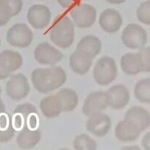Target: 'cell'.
<instances>
[{
  "label": "cell",
  "mask_w": 150,
  "mask_h": 150,
  "mask_svg": "<svg viewBox=\"0 0 150 150\" xmlns=\"http://www.w3.org/2000/svg\"><path fill=\"white\" fill-rule=\"evenodd\" d=\"M8 8L11 17H15L21 12L23 7L22 0H2Z\"/></svg>",
  "instance_id": "29"
},
{
  "label": "cell",
  "mask_w": 150,
  "mask_h": 150,
  "mask_svg": "<svg viewBox=\"0 0 150 150\" xmlns=\"http://www.w3.org/2000/svg\"><path fill=\"white\" fill-rule=\"evenodd\" d=\"M1 94H2V88L0 87V97H1Z\"/></svg>",
  "instance_id": "36"
},
{
  "label": "cell",
  "mask_w": 150,
  "mask_h": 150,
  "mask_svg": "<svg viewBox=\"0 0 150 150\" xmlns=\"http://www.w3.org/2000/svg\"><path fill=\"white\" fill-rule=\"evenodd\" d=\"M109 106L121 110L128 105L130 100L129 91L125 85L117 84L110 87L106 92Z\"/></svg>",
  "instance_id": "11"
},
{
  "label": "cell",
  "mask_w": 150,
  "mask_h": 150,
  "mask_svg": "<svg viewBox=\"0 0 150 150\" xmlns=\"http://www.w3.org/2000/svg\"><path fill=\"white\" fill-rule=\"evenodd\" d=\"M111 126L112 121L110 118L102 112L89 116L86 123L87 131L97 137L105 136Z\"/></svg>",
  "instance_id": "13"
},
{
  "label": "cell",
  "mask_w": 150,
  "mask_h": 150,
  "mask_svg": "<svg viewBox=\"0 0 150 150\" xmlns=\"http://www.w3.org/2000/svg\"><path fill=\"white\" fill-rule=\"evenodd\" d=\"M5 111V106L2 100L1 99V97H0V111Z\"/></svg>",
  "instance_id": "35"
},
{
  "label": "cell",
  "mask_w": 150,
  "mask_h": 150,
  "mask_svg": "<svg viewBox=\"0 0 150 150\" xmlns=\"http://www.w3.org/2000/svg\"><path fill=\"white\" fill-rule=\"evenodd\" d=\"M141 133V131L139 128L124 119L120 121L115 128V138L122 142L135 141L139 138Z\"/></svg>",
  "instance_id": "16"
},
{
  "label": "cell",
  "mask_w": 150,
  "mask_h": 150,
  "mask_svg": "<svg viewBox=\"0 0 150 150\" xmlns=\"http://www.w3.org/2000/svg\"><path fill=\"white\" fill-rule=\"evenodd\" d=\"M38 1H45V0H38Z\"/></svg>",
  "instance_id": "38"
},
{
  "label": "cell",
  "mask_w": 150,
  "mask_h": 150,
  "mask_svg": "<svg viewBox=\"0 0 150 150\" xmlns=\"http://www.w3.org/2000/svg\"><path fill=\"white\" fill-rule=\"evenodd\" d=\"M76 49L94 59L101 50V42L98 37L93 35H87L80 39Z\"/></svg>",
  "instance_id": "18"
},
{
  "label": "cell",
  "mask_w": 150,
  "mask_h": 150,
  "mask_svg": "<svg viewBox=\"0 0 150 150\" xmlns=\"http://www.w3.org/2000/svg\"><path fill=\"white\" fill-rule=\"evenodd\" d=\"M11 71L6 68L2 60L0 59V80L6 79L11 75Z\"/></svg>",
  "instance_id": "32"
},
{
  "label": "cell",
  "mask_w": 150,
  "mask_h": 150,
  "mask_svg": "<svg viewBox=\"0 0 150 150\" xmlns=\"http://www.w3.org/2000/svg\"><path fill=\"white\" fill-rule=\"evenodd\" d=\"M93 58L76 49L70 57V66L76 74L84 75L93 65Z\"/></svg>",
  "instance_id": "17"
},
{
  "label": "cell",
  "mask_w": 150,
  "mask_h": 150,
  "mask_svg": "<svg viewBox=\"0 0 150 150\" xmlns=\"http://www.w3.org/2000/svg\"><path fill=\"white\" fill-rule=\"evenodd\" d=\"M0 46H1V38H0Z\"/></svg>",
  "instance_id": "37"
},
{
  "label": "cell",
  "mask_w": 150,
  "mask_h": 150,
  "mask_svg": "<svg viewBox=\"0 0 150 150\" xmlns=\"http://www.w3.org/2000/svg\"><path fill=\"white\" fill-rule=\"evenodd\" d=\"M27 19L35 29L42 30L48 26L51 20V12L45 5H34L28 10Z\"/></svg>",
  "instance_id": "10"
},
{
  "label": "cell",
  "mask_w": 150,
  "mask_h": 150,
  "mask_svg": "<svg viewBox=\"0 0 150 150\" xmlns=\"http://www.w3.org/2000/svg\"><path fill=\"white\" fill-rule=\"evenodd\" d=\"M73 148L76 150H95L97 149V144L89 135L81 134L75 138Z\"/></svg>",
  "instance_id": "26"
},
{
  "label": "cell",
  "mask_w": 150,
  "mask_h": 150,
  "mask_svg": "<svg viewBox=\"0 0 150 150\" xmlns=\"http://www.w3.org/2000/svg\"><path fill=\"white\" fill-rule=\"evenodd\" d=\"M30 91L29 83L22 74L11 75L6 84V92L11 99L21 100L29 95Z\"/></svg>",
  "instance_id": "8"
},
{
  "label": "cell",
  "mask_w": 150,
  "mask_h": 150,
  "mask_svg": "<svg viewBox=\"0 0 150 150\" xmlns=\"http://www.w3.org/2000/svg\"><path fill=\"white\" fill-rule=\"evenodd\" d=\"M36 60L42 65H55L64 57V54L59 50L48 42L39 44L34 51Z\"/></svg>",
  "instance_id": "9"
},
{
  "label": "cell",
  "mask_w": 150,
  "mask_h": 150,
  "mask_svg": "<svg viewBox=\"0 0 150 150\" xmlns=\"http://www.w3.org/2000/svg\"><path fill=\"white\" fill-rule=\"evenodd\" d=\"M0 59L2 60L6 68L11 73L19 69L23 64V58L19 53L16 51L5 50L0 54Z\"/></svg>",
  "instance_id": "24"
},
{
  "label": "cell",
  "mask_w": 150,
  "mask_h": 150,
  "mask_svg": "<svg viewBox=\"0 0 150 150\" xmlns=\"http://www.w3.org/2000/svg\"><path fill=\"white\" fill-rule=\"evenodd\" d=\"M11 14L8 11L6 5L2 0H0V26H3L9 22L11 18Z\"/></svg>",
  "instance_id": "30"
},
{
  "label": "cell",
  "mask_w": 150,
  "mask_h": 150,
  "mask_svg": "<svg viewBox=\"0 0 150 150\" xmlns=\"http://www.w3.org/2000/svg\"><path fill=\"white\" fill-rule=\"evenodd\" d=\"M137 18L145 25H150V0L142 2L137 10Z\"/></svg>",
  "instance_id": "28"
},
{
  "label": "cell",
  "mask_w": 150,
  "mask_h": 150,
  "mask_svg": "<svg viewBox=\"0 0 150 150\" xmlns=\"http://www.w3.org/2000/svg\"><path fill=\"white\" fill-rule=\"evenodd\" d=\"M143 148L146 150H150V132L146 134L141 141Z\"/></svg>",
  "instance_id": "33"
},
{
  "label": "cell",
  "mask_w": 150,
  "mask_h": 150,
  "mask_svg": "<svg viewBox=\"0 0 150 150\" xmlns=\"http://www.w3.org/2000/svg\"><path fill=\"white\" fill-rule=\"evenodd\" d=\"M123 24L121 14L112 8H107L99 17V25L101 29L108 34H115L119 31Z\"/></svg>",
  "instance_id": "14"
},
{
  "label": "cell",
  "mask_w": 150,
  "mask_h": 150,
  "mask_svg": "<svg viewBox=\"0 0 150 150\" xmlns=\"http://www.w3.org/2000/svg\"><path fill=\"white\" fill-rule=\"evenodd\" d=\"M108 106L106 92L95 91L86 98L82 107L83 113L87 117L101 112Z\"/></svg>",
  "instance_id": "12"
},
{
  "label": "cell",
  "mask_w": 150,
  "mask_h": 150,
  "mask_svg": "<svg viewBox=\"0 0 150 150\" xmlns=\"http://www.w3.org/2000/svg\"><path fill=\"white\" fill-rule=\"evenodd\" d=\"M67 81L66 72L59 66L36 68L31 73V82L34 88L42 94L58 89Z\"/></svg>",
  "instance_id": "1"
},
{
  "label": "cell",
  "mask_w": 150,
  "mask_h": 150,
  "mask_svg": "<svg viewBox=\"0 0 150 150\" xmlns=\"http://www.w3.org/2000/svg\"><path fill=\"white\" fill-rule=\"evenodd\" d=\"M56 96L60 100L62 111L64 112L73 111L79 104V96L76 91L72 88H62L58 91Z\"/></svg>",
  "instance_id": "21"
},
{
  "label": "cell",
  "mask_w": 150,
  "mask_h": 150,
  "mask_svg": "<svg viewBox=\"0 0 150 150\" xmlns=\"http://www.w3.org/2000/svg\"><path fill=\"white\" fill-rule=\"evenodd\" d=\"M121 40L127 48L140 49L145 46L148 40L147 33L138 24H129L121 34Z\"/></svg>",
  "instance_id": "5"
},
{
  "label": "cell",
  "mask_w": 150,
  "mask_h": 150,
  "mask_svg": "<svg viewBox=\"0 0 150 150\" xmlns=\"http://www.w3.org/2000/svg\"><path fill=\"white\" fill-rule=\"evenodd\" d=\"M39 115V111L36 106L29 103L16 106L11 115L14 131L20 132L25 128L38 129L40 121Z\"/></svg>",
  "instance_id": "2"
},
{
  "label": "cell",
  "mask_w": 150,
  "mask_h": 150,
  "mask_svg": "<svg viewBox=\"0 0 150 150\" xmlns=\"http://www.w3.org/2000/svg\"><path fill=\"white\" fill-rule=\"evenodd\" d=\"M80 0H57L59 5L64 8H73L79 5Z\"/></svg>",
  "instance_id": "31"
},
{
  "label": "cell",
  "mask_w": 150,
  "mask_h": 150,
  "mask_svg": "<svg viewBox=\"0 0 150 150\" xmlns=\"http://www.w3.org/2000/svg\"><path fill=\"white\" fill-rule=\"evenodd\" d=\"M70 17L74 25L79 28H90L96 20L97 11L88 4H79L71 8Z\"/></svg>",
  "instance_id": "7"
},
{
  "label": "cell",
  "mask_w": 150,
  "mask_h": 150,
  "mask_svg": "<svg viewBox=\"0 0 150 150\" xmlns=\"http://www.w3.org/2000/svg\"><path fill=\"white\" fill-rule=\"evenodd\" d=\"M118 69L114 59L109 56L99 58L93 68V78L100 85H107L115 80Z\"/></svg>",
  "instance_id": "4"
},
{
  "label": "cell",
  "mask_w": 150,
  "mask_h": 150,
  "mask_svg": "<svg viewBox=\"0 0 150 150\" xmlns=\"http://www.w3.org/2000/svg\"><path fill=\"white\" fill-rule=\"evenodd\" d=\"M141 71L150 72V47H143L137 53Z\"/></svg>",
  "instance_id": "27"
},
{
  "label": "cell",
  "mask_w": 150,
  "mask_h": 150,
  "mask_svg": "<svg viewBox=\"0 0 150 150\" xmlns=\"http://www.w3.org/2000/svg\"><path fill=\"white\" fill-rule=\"evenodd\" d=\"M11 115L5 111H0V143H6L14 136Z\"/></svg>",
  "instance_id": "23"
},
{
  "label": "cell",
  "mask_w": 150,
  "mask_h": 150,
  "mask_svg": "<svg viewBox=\"0 0 150 150\" xmlns=\"http://www.w3.org/2000/svg\"><path fill=\"white\" fill-rule=\"evenodd\" d=\"M107 2L110 4H115V5H120L126 2V0H105Z\"/></svg>",
  "instance_id": "34"
},
{
  "label": "cell",
  "mask_w": 150,
  "mask_h": 150,
  "mask_svg": "<svg viewBox=\"0 0 150 150\" xmlns=\"http://www.w3.org/2000/svg\"><path fill=\"white\" fill-rule=\"evenodd\" d=\"M7 41L12 46L27 48L33 39V34L27 24L16 23L7 32Z\"/></svg>",
  "instance_id": "6"
},
{
  "label": "cell",
  "mask_w": 150,
  "mask_h": 150,
  "mask_svg": "<svg viewBox=\"0 0 150 150\" xmlns=\"http://www.w3.org/2000/svg\"><path fill=\"white\" fill-rule=\"evenodd\" d=\"M40 109L45 118H54L61 114L62 111V106L56 95H50L41 100Z\"/></svg>",
  "instance_id": "20"
},
{
  "label": "cell",
  "mask_w": 150,
  "mask_h": 150,
  "mask_svg": "<svg viewBox=\"0 0 150 150\" xmlns=\"http://www.w3.org/2000/svg\"><path fill=\"white\" fill-rule=\"evenodd\" d=\"M121 70L127 75H137L141 72L137 54L127 53L121 58Z\"/></svg>",
  "instance_id": "22"
},
{
  "label": "cell",
  "mask_w": 150,
  "mask_h": 150,
  "mask_svg": "<svg viewBox=\"0 0 150 150\" xmlns=\"http://www.w3.org/2000/svg\"><path fill=\"white\" fill-rule=\"evenodd\" d=\"M124 119L135 126L141 132L150 126L149 112L141 106L131 107L125 113Z\"/></svg>",
  "instance_id": "15"
},
{
  "label": "cell",
  "mask_w": 150,
  "mask_h": 150,
  "mask_svg": "<svg viewBox=\"0 0 150 150\" xmlns=\"http://www.w3.org/2000/svg\"><path fill=\"white\" fill-rule=\"evenodd\" d=\"M50 39L59 48H70L75 39V25L73 21L67 17L56 19L50 31Z\"/></svg>",
  "instance_id": "3"
},
{
  "label": "cell",
  "mask_w": 150,
  "mask_h": 150,
  "mask_svg": "<svg viewBox=\"0 0 150 150\" xmlns=\"http://www.w3.org/2000/svg\"><path fill=\"white\" fill-rule=\"evenodd\" d=\"M135 97L141 103L150 104V79L144 78L138 81L134 88Z\"/></svg>",
  "instance_id": "25"
},
{
  "label": "cell",
  "mask_w": 150,
  "mask_h": 150,
  "mask_svg": "<svg viewBox=\"0 0 150 150\" xmlns=\"http://www.w3.org/2000/svg\"><path fill=\"white\" fill-rule=\"evenodd\" d=\"M42 138L40 130L25 128L19 132L17 137V145L23 149H29L36 146Z\"/></svg>",
  "instance_id": "19"
}]
</instances>
